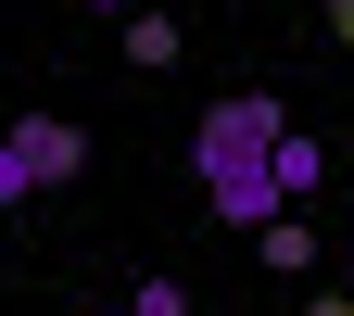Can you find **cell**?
<instances>
[{
    "label": "cell",
    "instance_id": "7",
    "mask_svg": "<svg viewBox=\"0 0 354 316\" xmlns=\"http://www.w3.org/2000/svg\"><path fill=\"white\" fill-rule=\"evenodd\" d=\"M88 13H152V0H88Z\"/></svg>",
    "mask_w": 354,
    "mask_h": 316
},
{
    "label": "cell",
    "instance_id": "11",
    "mask_svg": "<svg viewBox=\"0 0 354 316\" xmlns=\"http://www.w3.org/2000/svg\"><path fill=\"white\" fill-rule=\"evenodd\" d=\"M152 13H165V0H152Z\"/></svg>",
    "mask_w": 354,
    "mask_h": 316
},
{
    "label": "cell",
    "instance_id": "2",
    "mask_svg": "<svg viewBox=\"0 0 354 316\" xmlns=\"http://www.w3.org/2000/svg\"><path fill=\"white\" fill-rule=\"evenodd\" d=\"M76 165H88V140L64 114H13V127H0V177H13V190H64Z\"/></svg>",
    "mask_w": 354,
    "mask_h": 316
},
{
    "label": "cell",
    "instance_id": "10",
    "mask_svg": "<svg viewBox=\"0 0 354 316\" xmlns=\"http://www.w3.org/2000/svg\"><path fill=\"white\" fill-rule=\"evenodd\" d=\"M114 316H140V304H114Z\"/></svg>",
    "mask_w": 354,
    "mask_h": 316
},
{
    "label": "cell",
    "instance_id": "4",
    "mask_svg": "<svg viewBox=\"0 0 354 316\" xmlns=\"http://www.w3.org/2000/svg\"><path fill=\"white\" fill-rule=\"evenodd\" d=\"M317 177H329V152L291 127V140H279V203H317Z\"/></svg>",
    "mask_w": 354,
    "mask_h": 316
},
{
    "label": "cell",
    "instance_id": "1",
    "mask_svg": "<svg viewBox=\"0 0 354 316\" xmlns=\"http://www.w3.org/2000/svg\"><path fill=\"white\" fill-rule=\"evenodd\" d=\"M279 140H291V114L266 102V89H228L203 127H190V177H203V203L228 215V228H279Z\"/></svg>",
    "mask_w": 354,
    "mask_h": 316
},
{
    "label": "cell",
    "instance_id": "6",
    "mask_svg": "<svg viewBox=\"0 0 354 316\" xmlns=\"http://www.w3.org/2000/svg\"><path fill=\"white\" fill-rule=\"evenodd\" d=\"M317 13H329V26H342V38H354V0H317Z\"/></svg>",
    "mask_w": 354,
    "mask_h": 316
},
{
    "label": "cell",
    "instance_id": "5",
    "mask_svg": "<svg viewBox=\"0 0 354 316\" xmlns=\"http://www.w3.org/2000/svg\"><path fill=\"white\" fill-rule=\"evenodd\" d=\"M127 64L165 76V64H177V13H127Z\"/></svg>",
    "mask_w": 354,
    "mask_h": 316
},
{
    "label": "cell",
    "instance_id": "8",
    "mask_svg": "<svg viewBox=\"0 0 354 316\" xmlns=\"http://www.w3.org/2000/svg\"><path fill=\"white\" fill-rule=\"evenodd\" d=\"M304 316H354V304H329V291H317V304H304Z\"/></svg>",
    "mask_w": 354,
    "mask_h": 316
},
{
    "label": "cell",
    "instance_id": "3",
    "mask_svg": "<svg viewBox=\"0 0 354 316\" xmlns=\"http://www.w3.org/2000/svg\"><path fill=\"white\" fill-rule=\"evenodd\" d=\"M253 241H266L279 279H317V228H304V215H279V228H253Z\"/></svg>",
    "mask_w": 354,
    "mask_h": 316
},
{
    "label": "cell",
    "instance_id": "9",
    "mask_svg": "<svg viewBox=\"0 0 354 316\" xmlns=\"http://www.w3.org/2000/svg\"><path fill=\"white\" fill-rule=\"evenodd\" d=\"M0 203H26V190H13V177H0Z\"/></svg>",
    "mask_w": 354,
    "mask_h": 316
}]
</instances>
